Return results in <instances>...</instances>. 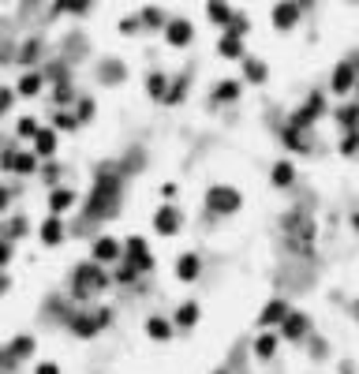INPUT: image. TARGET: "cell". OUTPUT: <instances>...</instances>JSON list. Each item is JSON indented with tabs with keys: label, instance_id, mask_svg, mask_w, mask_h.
Instances as JSON below:
<instances>
[{
	"label": "cell",
	"instance_id": "13",
	"mask_svg": "<svg viewBox=\"0 0 359 374\" xmlns=\"http://www.w3.org/2000/svg\"><path fill=\"white\" fill-rule=\"evenodd\" d=\"M120 240H113V236H101V240H94V262H116L120 259Z\"/></svg>",
	"mask_w": 359,
	"mask_h": 374
},
{
	"label": "cell",
	"instance_id": "9",
	"mask_svg": "<svg viewBox=\"0 0 359 374\" xmlns=\"http://www.w3.org/2000/svg\"><path fill=\"white\" fill-rule=\"evenodd\" d=\"M176 277L183 281V285H191V281L202 277V259L195 251H187V254H180V259H176Z\"/></svg>",
	"mask_w": 359,
	"mask_h": 374
},
{
	"label": "cell",
	"instance_id": "4",
	"mask_svg": "<svg viewBox=\"0 0 359 374\" xmlns=\"http://www.w3.org/2000/svg\"><path fill=\"white\" fill-rule=\"evenodd\" d=\"M322 113H326V94H322V90H315V94H307V105L292 113L288 127H296V131H303V127H311V124H315Z\"/></svg>",
	"mask_w": 359,
	"mask_h": 374
},
{
	"label": "cell",
	"instance_id": "34",
	"mask_svg": "<svg viewBox=\"0 0 359 374\" xmlns=\"http://www.w3.org/2000/svg\"><path fill=\"white\" fill-rule=\"evenodd\" d=\"M8 102H12V94H0V109H8Z\"/></svg>",
	"mask_w": 359,
	"mask_h": 374
},
{
	"label": "cell",
	"instance_id": "19",
	"mask_svg": "<svg viewBox=\"0 0 359 374\" xmlns=\"http://www.w3.org/2000/svg\"><path fill=\"white\" fill-rule=\"evenodd\" d=\"M243 79H247V83H255V86H262L266 79H270V68H266L259 57H247L243 60Z\"/></svg>",
	"mask_w": 359,
	"mask_h": 374
},
{
	"label": "cell",
	"instance_id": "38",
	"mask_svg": "<svg viewBox=\"0 0 359 374\" xmlns=\"http://www.w3.org/2000/svg\"><path fill=\"white\" fill-rule=\"evenodd\" d=\"M214 374H228V371H225V367H221V371H214Z\"/></svg>",
	"mask_w": 359,
	"mask_h": 374
},
{
	"label": "cell",
	"instance_id": "20",
	"mask_svg": "<svg viewBox=\"0 0 359 374\" xmlns=\"http://www.w3.org/2000/svg\"><path fill=\"white\" fill-rule=\"evenodd\" d=\"M206 15H210V23H217L221 30H228V23L236 19V8H228V4H210Z\"/></svg>",
	"mask_w": 359,
	"mask_h": 374
},
{
	"label": "cell",
	"instance_id": "21",
	"mask_svg": "<svg viewBox=\"0 0 359 374\" xmlns=\"http://www.w3.org/2000/svg\"><path fill=\"white\" fill-rule=\"evenodd\" d=\"M60 240H64V225H60V217H49V221L42 225V243H45V247H57Z\"/></svg>",
	"mask_w": 359,
	"mask_h": 374
},
{
	"label": "cell",
	"instance_id": "29",
	"mask_svg": "<svg viewBox=\"0 0 359 374\" xmlns=\"http://www.w3.org/2000/svg\"><path fill=\"white\" fill-rule=\"evenodd\" d=\"M15 131H19L23 139H38V131H42V127L34 124V120H19V127H15Z\"/></svg>",
	"mask_w": 359,
	"mask_h": 374
},
{
	"label": "cell",
	"instance_id": "7",
	"mask_svg": "<svg viewBox=\"0 0 359 374\" xmlns=\"http://www.w3.org/2000/svg\"><path fill=\"white\" fill-rule=\"evenodd\" d=\"M307 333H311V318L303 315V311H292L288 318H284V326L277 330L281 341H303Z\"/></svg>",
	"mask_w": 359,
	"mask_h": 374
},
{
	"label": "cell",
	"instance_id": "32",
	"mask_svg": "<svg viewBox=\"0 0 359 374\" xmlns=\"http://www.w3.org/2000/svg\"><path fill=\"white\" fill-rule=\"evenodd\" d=\"M34 374H60V367H57V363H38V371H34Z\"/></svg>",
	"mask_w": 359,
	"mask_h": 374
},
{
	"label": "cell",
	"instance_id": "10",
	"mask_svg": "<svg viewBox=\"0 0 359 374\" xmlns=\"http://www.w3.org/2000/svg\"><path fill=\"white\" fill-rule=\"evenodd\" d=\"M172 333H176L172 318H165V315H150V318H146V337H150V341H172Z\"/></svg>",
	"mask_w": 359,
	"mask_h": 374
},
{
	"label": "cell",
	"instance_id": "18",
	"mask_svg": "<svg viewBox=\"0 0 359 374\" xmlns=\"http://www.w3.org/2000/svg\"><path fill=\"white\" fill-rule=\"evenodd\" d=\"M169 90L172 83L161 75V71H154V75H146V94L154 97V102H169Z\"/></svg>",
	"mask_w": 359,
	"mask_h": 374
},
{
	"label": "cell",
	"instance_id": "31",
	"mask_svg": "<svg viewBox=\"0 0 359 374\" xmlns=\"http://www.w3.org/2000/svg\"><path fill=\"white\" fill-rule=\"evenodd\" d=\"M90 116H94V102H82L79 105V120H90Z\"/></svg>",
	"mask_w": 359,
	"mask_h": 374
},
{
	"label": "cell",
	"instance_id": "36",
	"mask_svg": "<svg viewBox=\"0 0 359 374\" xmlns=\"http://www.w3.org/2000/svg\"><path fill=\"white\" fill-rule=\"evenodd\" d=\"M8 288V277H4V273H0V292H4Z\"/></svg>",
	"mask_w": 359,
	"mask_h": 374
},
{
	"label": "cell",
	"instance_id": "17",
	"mask_svg": "<svg viewBox=\"0 0 359 374\" xmlns=\"http://www.w3.org/2000/svg\"><path fill=\"white\" fill-rule=\"evenodd\" d=\"M217 53H221L225 60H247L243 41H239V38H228V34H221V38H217Z\"/></svg>",
	"mask_w": 359,
	"mask_h": 374
},
{
	"label": "cell",
	"instance_id": "28",
	"mask_svg": "<svg viewBox=\"0 0 359 374\" xmlns=\"http://www.w3.org/2000/svg\"><path fill=\"white\" fill-rule=\"evenodd\" d=\"M183 94H187V79H176V83H172V90H169V102H165V105L183 102Z\"/></svg>",
	"mask_w": 359,
	"mask_h": 374
},
{
	"label": "cell",
	"instance_id": "35",
	"mask_svg": "<svg viewBox=\"0 0 359 374\" xmlns=\"http://www.w3.org/2000/svg\"><path fill=\"white\" fill-rule=\"evenodd\" d=\"M0 262H8V247H4V243H0Z\"/></svg>",
	"mask_w": 359,
	"mask_h": 374
},
{
	"label": "cell",
	"instance_id": "39",
	"mask_svg": "<svg viewBox=\"0 0 359 374\" xmlns=\"http://www.w3.org/2000/svg\"><path fill=\"white\" fill-rule=\"evenodd\" d=\"M356 315H359V303H356Z\"/></svg>",
	"mask_w": 359,
	"mask_h": 374
},
{
	"label": "cell",
	"instance_id": "11",
	"mask_svg": "<svg viewBox=\"0 0 359 374\" xmlns=\"http://www.w3.org/2000/svg\"><path fill=\"white\" fill-rule=\"evenodd\" d=\"M300 15H303V4H277L273 8V26L277 30H292L300 23Z\"/></svg>",
	"mask_w": 359,
	"mask_h": 374
},
{
	"label": "cell",
	"instance_id": "1",
	"mask_svg": "<svg viewBox=\"0 0 359 374\" xmlns=\"http://www.w3.org/2000/svg\"><path fill=\"white\" fill-rule=\"evenodd\" d=\"M239 206H243V195L232 184H214L206 191V209L214 217H232V214H239Z\"/></svg>",
	"mask_w": 359,
	"mask_h": 374
},
{
	"label": "cell",
	"instance_id": "27",
	"mask_svg": "<svg viewBox=\"0 0 359 374\" xmlns=\"http://www.w3.org/2000/svg\"><path fill=\"white\" fill-rule=\"evenodd\" d=\"M247 30H251V26H247V19H243V15H236V19L228 23V30H225V34H228V38H239V41H243V34H247Z\"/></svg>",
	"mask_w": 359,
	"mask_h": 374
},
{
	"label": "cell",
	"instance_id": "37",
	"mask_svg": "<svg viewBox=\"0 0 359 374\" xmlns=\"http://www.w3.org/2000/svg\"><path fill=\"white\" fill-rule=\"evenodd\" d=\"M4 203H8V195H4V191H0V209H4Z\"/></svg>",
	"mask_w": 359,
	"mask_h": 374
},
{
	"label": "cell",
	"instance_id": "2",
	"mask_svg": "<svg viewBox=\"0 0 359 374\" xmlns=\"http://www.w3.org/2000/svg\"><path fill=\"white\" fill-rule=\"evenodd\" d=\"M356 83H359V60H340L333 68V75H329V90L344 97L356 90Z\"/></svg>",
	"mask_w": 359,
	"mask_h": 374
},
{
	"label": "cell",
	"instance_id": "16",
	"mask_svg": "<svg viewBox=\"0 0 359 374\" xmlns=\"http://www.w3.org/2000/svg\"><path fill=\"white\" fill-rule=\"evenodd\" d=\"M243 94V83H239V79H221V83L214 86V102L221 105V102H236V97Z\"/></svg>",
	"mask_w": 359,
	"mask_h": 374
},
{
	"label": "cell",
	"instance_id": "23",
	"mask_svg": "<svg viewBox=\"0 0 359 374\" xmlns=\"http://www.w3.org/2000/svg\"><path fill=\"white\" fill-rule=\"evenodd\" d=\"M34 150H38L42 158H53V153H57V131H38V139H34Z\"/></svg>",
	"mask_w": 359,
	"mask_h": 374
},
{
	"label": "cell",
	"instance_id": "5",
	"mask_svg": "<svg viewBox=\"0 0 359 374\" xmlns=\"http://www.w3.org/2000/svg\"><path fill=\"white\" fill-rule=\"evenodd\" d=\"M183 225V214L176 206H158V214H154V232L158 236H176Z\"/></svg>",
	"mask_w": 359,
	"mask_h": 374
},
{
	"label": "cell",
	"instance_id": "12",
	"mask_svg": "<svg viewBox=\"0 0 359 374\" xmlns=\"http://www.w3.org/2000/svg\"><path fill=\"white\" fill-rule=\"evenodd\" d=\"M270 184L277 187V191H284V187H292L296 184V165H292V161H277V165L270 169Z\"/></svg>",
	"mask_w": 359,
	"mask_h": 374
},
{
	"label": "cell",
	"instance_id": "3",
	"mask_svg": "<svg viewBox=\"0 0 359 374\" xmlns=\"http://www.w3.org/2000/svg\"><path fill=\"white\" fill-rule=\"evenodd\" d=\"M292 315V307H288V299L284 296H273L270 303L262 307V315H259V326H262V333H277L281 326H284V318Z\"/></svg>",
	"mask_w": 359,
	"mask_h": 374
},
{
	"label": "cell",
	"instance_id": "15",
	"mask_svg": "<svg viewBox=\"0 0 359 374\" xmlns=\"http://www.w3.org/2000/svg\"><path fill=\"white\" fill-rule=\"evenodd\" d=\"M277 344H281L277 333H259V337H255V355H259L262 363H270L273 355H277Z\"/></svg>",
	"mask_w": 359,
	"mask_h": 374
},
{
	"label": "cell",
	"instance_id": "25",
	"mask_svg": "<svg viewBox=\"0 0 359 374\" xmlns=\"http://www.w3.org/2000/svg\"><path fill=\"white\" fill-rule=\"evenodd\" d=\"M38 90H42V75H23L19 79V94L23 97H34Z\"/></svg>",
	"mask_w": 359,
	"mask_h": 374
},
{
	"label": "cell",
	"instance_id": "14",
	"mask_svg": "<svg viewBox=\"0 0 359 374\" xmlns=\"http://www.w3.org/2000/svg\"><path fill=\"white\" fill-rule=\"evenodd\" d=\"M333 120L340 124V131H344V135H356L359 131V105H340L333 113Z\"/></svg>",
	"mask_w": 359,
	"mask_h": 374
},
{
	"label": "cell",
	"instance_id": "8",
	"mask_svg": "<svg viewBox=\"0 0 359 374\" xmlns=\"http://www.w3.org/2000/svg\"><path fill=\"white\" fill-rule=\"evenodd\" d=\"M199 322H202V307L195 299H183L176 307V315H172V326H176V330H195Z\"/></svg>",
	"mask_w": 359,
	"mask_h": 374
},
{
	"label": "cell",
	"instance_id": "33",
	"mask_svg": "<svg viewBox=\"0 0 359 374\" xmlns=\"http://www.w3.org/2000/svg\"><path fill=\"white\" fill-rule=\"evenodd\" d=\"M176 195V184H161V198H172Z\"/></svg>",
	"mask_w": 359,
	"mask_h": 374
},
{
	"label": "cell",
	"instance_id": "22",
	"mask_svg": "<svg viewBox=\"0 0 359 374\" xmlns=\"http://www.w3.org/2000/svg\"><path fill=\"white\" fill-rule=\"evenodd\" d=\"M71 206H75V191L64 187V191H53V195H49V209H53V217L64 214V209H71Z\"/></svg>",
	"mask_w": 359,
	"mask_h": 374
},
{
	"label": "cell",
	"instance_id": "30",
	"mask_svg": "<svg viewBox=\"0 0 359 374\" xmlns=\"http://www.w3.org/2000/svg\"><path fill=\"white\" fill-rule=\"evenodd\" d=\"M79 124V116H71V113H60L57 116V127H75Z\"/></svg>",
	"mask_w": 359,
	"mask_h": 374
},
{
	"label": "cell",
	"instance_id": "24",
	"mask_svg": "<svg viewBox=\"0 0 359 374\" xmlns=\"http://www.w3.org/2000/svg\"><path fill=\"white\" fill-rule=\"evenodd\" d=\"M340 158H359V131L356 135H340Z\"/></svg>",
	"mask_w": 359,
	"mask_h": 374
},
{
	"label": "cell",
	"instance_id": "6",
	"mask_svg": "<svg viewBox=\"0 0 359 374\" xmlns=\"http://www.w3.org/2000/svg\"><path fill=\"white\" fill-rule=\"evenodd\" d=\"M165 41H169L172 49H187V45L195 41V26H191L187 19H172V23H165Z\"/></svg>",
	"mask_w": 359,
	"mask_h": 374
},
{
	"label": "cell",
	"instance_id": "26",
	"mask_svg": "<svg viewBox=\"0 0 359 374\" xmlns=\"http://www.w3.org/2000/svg\"><path fill=\"white\" fill-rule=\"evenodd\" d=\"M30 352H34V337H15V341H12L15 359H23V355H30Z\"/></svg>",
	"mask_w": 359,
	"mask_h": 374
}]
</instances>
